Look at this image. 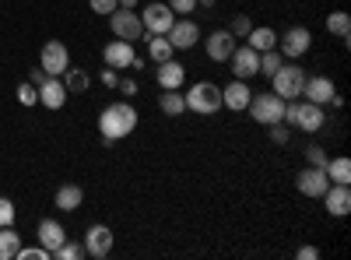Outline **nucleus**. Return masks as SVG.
I'll return each mask as SVG.
<instances>
[{
	"mask_svg": "<svg viewBox=\"0 0 351 260\" xmlns=\"http://www.w3.org/2000/svg\"><path fill=\"white\" fill-rule=\"evenodd\" d=\"M295 187H299L302 197H316V200H319V197L327 193V187H330V176H327V169H319V165H306V169L299 172Z\"/></svg>",
	"mask_w": 351,
	"mask_h": 260,
	"instance_id": "obj_12",
	"label": "nucleus"
},
{
	"mask_svg": "<svg viewBox=\"0 0 351 260\" xmlns=\"http://www.w3.org/2000/svg\"><path fill=\"white\" fill-rule=\"evenodd\" d=\"M134 43H127V39H112L106 49H102V60H106V67H112V71H130V64H134Z\"/></svg>",
	"mask_w": 351,
	"mask_h": 260,
	"instance_id": "obj_14",
	"label": "nucleus"
},
{
	"mask_svg": "<svg viewBox=\"0 0 351 260\" xmlns=\"http://www.w3.org/2000/svg\"><path fill=\"white\" fill-rule=\"evenodd\" d=\"M158 109L165 113V117H183V113H186V99H183V92H180V88H169V92L158 99Z\"/></svg>",
	"mask_w": 351,
	"mask_h": 260,
	"instance_id": "obj_26",
	"label": "nucleus"
},
{
	"mask_svg": "<svg viewBox=\"0 0 351 260\" xmlns=\"http://www.w3.org/2000/svg\"><path fill=\"white\" fill-rule=\"evenodd\" d=\"M271 84H274V95H281L285 102H295V99H302L306 71H302V67H295V64H281V67L274 71Z\"/></svg>",
	"mask_w": 351,
	"mask_h": 260,
	"instance_id": "obj_5",
	"label": "nucleus"
},
{
	"mask_svg": "<svg viewBox=\"0 0 351 260\" xmlns=\"http://www.w3.org/2000/svg\"><path fill=\"white\" fill-rule=\"evenodd\" d=\"M316 257H319L316 246H299V260H316Z\"/></svg>",
	"mask_w": 351,
	"mask_h": 260,
	"instance_id": "obj_43",
	"label": "nucleus"
},
{
	"mask_svg": "<svg viewBox=\"0 0 351 260\" xmlns=\"http://www.w3.org/2000/svg\"><path fill=\"white\" fill-rule=\"evenodd\" d=\"M39 67H43L49 78H60V74L71 67V53H67V46H64L60 39H49V43L43 46V53H39Z\"/></svg>",
	"mask_w": 351,
	"mask_h": 260,
	"instance_id": "obj_8",
	"label": "nucleus"
},
{
	"mask_svg": "<svg viewBox=\"0 0 351 260\" xmlns=\"http://www.w3.org/2000/svg\"><path fill=\"white\" fill-rule=\"evenodd\" d=\"M285 123H288L291 130L316 134L319 127L327 123V117H324V106L306 102V99H295V102H285Z\"/></svg>",
	"mask_w": 351,
	"mask_h": 260,
	"instance_id": "obj_2",
	"label": "nucleus"
},
{
	"mask_svg": "<svg viewBox=\"0 0 351 260\" xmlns=\"http://www.w3.org/2000/svg\"><path fill=\"white\" fill-rule=\"evenodd\" d=\"M253 92H250V81H239V78H232L225 88H221V106L232 109V113H246Z\"/></svg>",
	"mask_w": 351,
	"mask_h": 260,
	"instance_id": "obj_15",
	"label": "nucleus"
},
{
	"mask_svg": "<svg viewBox=\"0 0 351 260\" xmlns=\"http://www.w3.org/2000/svg\"><path fill=\"white\" fill-rule=\"evenodd\" d=\"M102 84H106V88H116V84H120V71L102 67Z\"/></svg>",
	"mask_w": 351,
	"mask_h": 260,
	"instance_id": "obj_40",
	"label": "nucleus"
},
{
	"mask_svg": "<svg viewBox=\"0 0 351 260\" xmlns=\"http://www.w3.org/2000/svg\"><path fill=\"white\" fill-rule=\"evenodd\" d=\"M116 88H120L123 95H137L141 88H137V81L134 78H120V84H116Z\"/></svg>",
	"mask_w": 351,
	"mask_h": 260,
	"instance_id": "obj_41",
	"label": "nucleus"
},
{
	"mask_svg": "<svg viewBox=\"0 0 351 260\" xmlns=\"http://www.w3.org/2000/svg\"><path fill=\"white\" fill-rule=\"evenodd\" d=\"M53 257H56V260H81V257H88V250H84V243H71V239H64L60 246L53 250Z\"/></svg>",
	"mask_w": 351,
	"mask_h": 260,
	"instance_id": "obj_31",
	"label": "nucleus"
},
{
	"mask_svg": "<svg viewBox=\"0 0 351 260\" xmlns=\"http://www.w3.org/2000/svg\"><path fill=\"white\" fill-rule=\"evenodd\" d=\"M327 176H330V183H351V158L348 155L327 158Z\"/></svg>",
	"mask_w": 351,
	"mask_h": 260,
	"instance_id": "obj_29",
	"label": "nucleus"
},
{
	"mask_svg": "<svg viewBox=\"0 0 351 260\" xmlns=\"http://www.w3.org/2000/svg\"><path fill=\"white\" fill-rule=\"evenodd\" d=\"M46 78H49V74H46L43 67H32V74H28V81H32V84H36V88H39V84H43Z\"/></svg>",
	"mask_w": 351,
	"mask_h": 260,
	"instance_id": "obj_42",
	"label": "nucleus"
},
{
	"mask_svg": "<svg viewBox=\"0 0 351 260\" xmlns=\"http://www.w3.org/2000/svg\"><path fill=\"white\" fill-rule=\"evenodd\" d=\"M120 8H127V11H134V8H137V0H120Z\"/></svg>",
	"mask_w": 351,
	"mask_h": 260,
	"instance_id": "obj_44",
	"label": "nucleus"
},
{
	"mask_svg": "<svg viewBox=\"0 0 351 260\" xmlns=\"http://www.w3.org/2000/svg\"><path fill=\"white\" fill-rule=\"evenodd\" d=\"M285 64V56L278 53V46L274 49H267V53H260V74L263 78H274V71Z\"/></svg>",
	"mask_w": 351,
	"mask_h": 260,
	"instance_id": "obj_30",
	"label": "nucleus"
},
{
	"mask_svg": "<svg viewBox=\"0 0 351 260\" xmlns=\"http://www.w3.org/2000/svg\"><path fill=\"white\" fill-rule=\"evenodd\" d=\"M250 28H253V21H250L246 14H236V18H232V25H228V32L236 36V39H246Z\"/></svg>",
	"mask_w": 351,
	"mask_h": 260,
	"instance_id": "obj_33",
	"label": "nucleus"
},
{
	"mask_svg": "<svg viewBox=\"0 0 351 260\" xmlns=\"http://www.w3.org/2000/svg\"><path fill=\"white\" fill-rule=\"evenodd\" d=\"M14 260H49V250L46 246H21Z\"/></svg>",
	"mask_w": 351,
	"mask_h": 260,
	"instance_id": "obj_36",
	"label": "nucleus"
},
{
	"mask_svg": "<svg viewBox=\"0 0 351 260\" xmlns=\"http://www.w3.org/2000/svg\"><path fill=\"white\" fill-rule=\"evenodd\" d=\"M309 49H313V32L302 25H291L285 36H278V53L285 60H302Z\"/></svg>",
	"mask_w": 351,
	"mask_h": 260,
	"instance_id": "obj_6",
	"label": "nucleus"
},
{
	"mask_svg": "<svg viewBox=\"0 0 351 260\" xmlns=\"http://www.w3.org/2000/svg\"><path fill=\"white\" fill-rule=\"evenodd\" d=\"M302 95H306V102H316V106H327L334 95H337V88H334V81L330 78H324V74H306V84H302Z\"/></svg>",
	"mask_w": 351,
	"mask_h": 260,
	"instance_id": "obj_17",
	"label": "nucleus"
},
{
	"mask_svg": "<svg viewBox=\"0 0 351 260\" xmlns=\"http://www.w3.org/2000/svg\"><path fill=\"white\" fill-rule=\"evenodd\" d=\"M109 28L116 39H127V43H137L144 39V25H141V14L137 11H127V8H116L109 14Z\"/></svg>",
	"mask_w": 351,
	"mask_h": 260,
	"instance_id": "obj_7",
	"label": "nucleus"
},
{
	"mask_svg": "<svg viewBox=\"0 0 351 260\" xmlns=\"http://www.w3.org/2000/svg\"><path fill=\"white\" fill-rule=\"evenodd\" d=\"M327 32L337 36L341 43H348L351 39V14L348 11H330L327 14Z\"/></svg>",
	"mask_w": 351,
	"mask_h": 260,
	"instance_id": "obj_25",
	"label": "nucleus"
},
{
	"mask_svg": "<svg viewBox=\"0 0 351 260\" xmlns=\"http://www.w3.org/2000/svg\"><path fill=\"white\" fill-rule=\"evenodd\" d=\"M88 4H92V11H95V14H102V18H106V14H112L116 8H120V0H88Z\"/></svg>",
	"mask_w": 351,
	"mask_h": 260,
	"instance_id": "obj_39",
	"label": "nucleus"
},
{
	"mask_svg": "<svg viewBox=\"0 0 351 260\" xmlns=\"http://www.w3.org/2000/svg\"><path fill=\"white\" fill-rule=\"evenodd\" d=\"M327 148H319V144H309V148H306V162L309 165H319V169H327Z\"/></svg>",
	"mask_w": 351,
	"mask_h": 260,
	"instance_id": "obj_34",
	"label": "nucleus"
},
{
	"mask_svg": "<svg viewBox=\"0 0 351 260\" xmlns=\"http://www.w3.org/2000/svg\"><path fill=\"white\" fill-rule=\"evenodd\" d=\"M267 130H271V141L274 144H288V137H291V127L288 123H271Z\"/></svg>",
	"mask_w": 351,
	"mask_h": 260,
	"instance_id": "obj_38",
	"label": "nucleus"
},
{
	"mask_svg": "<svg viewBox=\"0 0 351 260\" xmlns=\"http://www.w3.org/2000/svg\"><path fill=\"white\" fill-rule=\"evenodd\" d=\"M60 78H64V88H67V92H77V95H84L88 84H92V78H88L81 67H67Z\"/></svg>",
	"mask_w": 351,
	"mask_h": 260,
	"instance_id": "obj_28",
	"label": "nucleus"
},
{
	"mask_svg": "<svg viewBox=\"0 0 351 260\" xmlns=\"http://www.w3.org/2000/svg\"><path fill=\"white\" fill-rule=\"evenodd\" d=\"M228 71H232V78H239V81H250V78H256L260 74V53L253 49V46H236L232 49V56H228Z\"/></svg>",
	"mask_w": 351,
	"mask_h": 260,
	"instance_id": "obj_9",
	"label": "nucleus"
},
{
	"mask_svg": "<svg viewBox=\"0 0 351 260\" xmlns=\"http://www.w3.org/2000/svg\"><path fill=\"white\" fill-rule=\"evenodd\" d=\"M67 88H64V81L60 78H46L43 84H39V106H46V109H64L67 106Z\"/></svg>",
	"mask_w": 351,
	"mask_h": 260,
	"instance_id": "obj_19",
	"label": "nucleus"
},
{
	"mask_svg": "<svg viewBox=\"0 0 351 260\" xmlns=\"http://www.w3.org/2000/svg\"><path fill=\"white\" fill-rule=\"evenodd\" d=\"M84 250H88V257L106 260L109 250H112V228H109V225H92V228L84 233Z\"/></svg>",
	"mask_w": 351,
	"mask_h": 260,
	"instance_id": "obj_16",
	"label": "nucleus"
},
{
	"mask_svg": "<svg viewBox=\"0 0 351 260\" xmlns=\"http://www.w3.org/2000/svg\"><path fill=\"white\" fill-rule=\"evenodd\" d=\"M236 46H239V39L232 36L228 28H215V32L204 39V53H208V60H215V64H225Z\"/></svg>",
	"mask_w": 351,
	"mask_h": 260,
	"instance_id": "obj_11",
	"label": "nucleus"
},
{
	"mask_svg": "<svg viewBox=\"0 0 351 260\" xmlns=\"http://www.w3.org/2000/svg\"><path fill=\"white\" fill-rule=\"evenodd\" d=\"M172 21H176V14H172L169 4H148L141 11V25H144V32H148V36H165L172 28Z\"/></svg>",
	"mask_w": 351,
	"mask_h": 260,
	"instance_id": "obj_10",
	"label": "nucleus"
},
{
	"mask_svg": "<svg viewBox=\"0 0 351 260\" xmlns=\"http://www.w3.org/2000/svg\"><path fill=\"white\" fill-rule=\"evenodd\" d=\"M165 39L172 43V49H193V46L200 43V28H197V21H190V18H176L172 28L165 32Z\"/></svg>",
	"mask_w": 351,
	"mask_h": 260,
	"instance_id": "obj_13",
	"label": "nucleus"
},
{
	"mask_svg": "<svg viewBox=\"0 0 351 260\" xmlns=\"http://www.w3.org/2000/svg\"><path fill=\"white\" fill-rule=\"evenodd\" d=\"M327 204V211L334 215V218H344L348 211H351V187L348 183H330L327 187V193L319 197Z\"/></svg>",
	"mask_w": 351,
	"mask_h": 260,
	"instance_id": "obj_18",
	"label": "nucleus"
},
{
	"mask_svg": "<svg viewBox=\"0 0 351 260\" xmlns=\"http://www.w3.org/2000/svg\"><path fill=\"white\" fill-rule=\"evenodd\" d=\"M218 0H197V8H215Z\"/></svg>",
	"mask_w": 351,
	"mask_h": 260,
	"instance_id": "obj_45",
	"label": "nucleus"
},
{
	"mask_svg": "<svg viewBox=\"0 0 351 260\" xmlns=\"http://www.w3.org/2000/svg\"><path fill=\"white\" fill-rule=\"evenodd\" d=\"M134 127H137V109L130 102H109L99 113V134L106 141H123L134 134Z\"/></svg>",
	"mask_w": 351,
	"mask_h": 260,
	"instance_id": "obj_1",
	"label": "nucleus"
},
{
	"mask_svg": "<svg viewBox=\"0 0 351 260\" xmlns=\"http://www.w3.org/2000/svg\"><path fill=\"white\" fill-rule=\"evenodd\" d=\"M246 46H253L256 53H267V49L278 46V32H274V28H267V25H253L250 36H246Z\"/></svg>",
	"mask_w": 351,
	"mask_h": 260,
	"instance_id": "obj_22",
	"label": "nucleus"
},
{
	"mask_svg": "<svg viewBox=\"0 0 351 260\" xmlns=\"http://www.w3.org/2000/svg\"><path fill=\"white\" fill-rule=\"evenodd\" d=\"M250 117L263 127H271V123H285V99L274 95V92H260L250 99Z\"/></svg>",
	"mask_w": 351,
	"mask_h": 260,
	"instance_id": "obj_4",
	"label": "nucleus"
},
{
	"mask_svg": "<svg viewBox=\"0 0 351 260\" xmlns=\"http://www.w3.org/2000/svg\"><path fill=\"white\" fill-rule=\"evenodd\" d=\"M36 239H39V246H46V250H49V257H53V250L67 239V233H64V225H60V222L43 218V222H39V228H36Z\"/></svg>",
	"mask_w": 351,
	"mask_h": 260,
	"instance_id": "obj_21",
	"label": "nucleus"
},
{
	"mask_svg": "<svg viewBox=\"0 0 351 260\" xmlns=\"http://www.w3.org/2000/svg\"><path fill=\"white\" fill-rule=\"evenodd\" d=\"M81 200H84V190L77 183H64L60 190H56V208L60 211H77Z\"/></svg>",
	"mask_w": 351,
	"mask_h": 260,
	"instance_id": "obj_23",
	"label": "nucleus"
},
{
	"mask_svg": "<svg viewBox=\"0 0 351 260\" xmlns=\"http://www.w3.org/2000/svg\"><path fill=\"white\" fill-rule=\"evenodd\" d=\"M144 43H148V56H152V60L155 64H165V60H172V43L165 39V36H148V32H144Z\"/></svg>",
	"mask_w": 351,
	"mask_h": 260,
	"instance_id": "obj_24",
	"label": "nucleus"
},
{
	"mask_svg": "<svg viewBox=\"0 0 351 260\" xmlns=\"http://www.w3.org/2000/svg\"><path fill=\"white\" fill-rule=\"evenodd\" d=\"M18 102L21 106H39V88H36L32 81H21L18 84Z\"/></svg>",
	"mask_w": 351,
	"mask_h": 260,
	"instance_id": "obj_32",
	"label": "nucleus"
},
{
	"mask_svg": "<svg viewBox=\"0 0 351 260\" xmlns=\"http://www.w3.org/2000/svg\"><path fill=\"white\" fill-rule=\"evenodd\" d=\"M183 99H186V109L197 113V117H215V113L221 109V88H218V84H211V81L190 84V92Z\"/></svg>",
	"mask_w": 351,
	"mask_h": 260,
	"instance_id": "obj_3",
	"label": "nucleus"
},
{
	"mask_svg": "<svg viewBox=\"0 0 351 260\" xmlns=\"http://www.w3.org/2000/svg\"><path fill=\"white\" fill-rule=\"evenodd\" d=\"M165 4L172 8L176 18H190V11H197V0H165Z\"/></svg>",
	"mask_w": 351,
	"mask_h": 260,
	"instance_id": "obj_35",
	"label": "nucleus"
},
{
	"mask_svg": "<svg viewBox=\"0 0 351 260\" xmlns=\"http://www.w3.org/2000/svg\"><path fill=\"white\" fill-rule=\"evenodd\" d=\"M155 78H158V88H162V92H169V88H183L186 67H183L180 60H165V64H158Z\"/></svg>",
	"mask_w": 351,
	"mask_h": 260,
	"instance_id": "obj_20",
	"label": "nucleus"
},
{
	"mask_svg": "<svg viewBox=\"0 0 351 260\" xmlns=\"http://www.w3.org/2000/svg\"><path fill=\"white\" fill-rule=\"evenodd\" d=\"M18 250H21V236L14 233L11 225H4L0 228V260H14Z\"/></svg>",
	"mask_w": 351,
	"mask_h": 260,
	"instance_id": "obj_27",
	"label": "nucleus"
},
{
	"mask_svg": "<svg viewBox=\"0 0 351 260\" xmlns=\"http://www.w3.org/2000/svg\"><path fill=\"white\" fill-rule=\"evenodd\" d=\"M14 218H18L14 204H11L8 197H0V228H4V225H14Z\"/></svg>",
	"mask_w": 351,
	"mask_h": 260,
	"instance_id": "obj_37",
	"label": "nucleus"
}]
</instances>
